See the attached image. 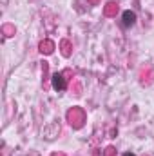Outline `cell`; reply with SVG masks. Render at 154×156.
Here are the masks:
<instances>
[{
    "mask_svg": "<svg viewBox=\"0 0 154 156\" xmlns=\"http://www.w3.org/2000/svg\"><path fill=\"white\" fill-rule=\"evenodd\" d=\"M67 120H69V123L73 125V127H82V123H83V111H80V109H71L69 113H67Z\"/></svg>",
    "mask_w": 154,
    "mask_h": 156,
    "instance_id": "6da1fadb",
    "label": "cell"
},
{
    "mask_svg": "<svg viewBox=\"0 0 154 156\" xmlns=\"http://www.w3.org/2000/svg\"><path fill=\"white\" fill-rule=\"evenodd\" d=\"M53 87H54L56 91H64V89H65V82H64V76H62V75L56 73V75L53 76Z\"/></svg>",
    "mask_w": 154,
    "mask_h": 156,
    "instance_id": "7a4b0ae2",
    "label": "cell"
},
{
    "mask_svg": "<svg viewBox=\"0 0 154 156\" xmlns=\"http://www.w3.org/2000/svg\"><path fill=\"white\" fill-rule=\"evenodd\" d=\"M134 20H136V15H134L132 11H125V13H123V26H125V27L132 26Z\"/></svg>",
    "mask_w": 154,
    "mask_h": 156,
    "instance_id": "3957f363",
    "label": "cell"
},
{
    "mask_svg": "<svg viewBox=\"0 0 154 156\" xmlns=\"http://www.w3.org/2000/svg\"><path fill=\"white\" fill-rule=\"evenodd\" d=\"M53 49H54V44H53L51 40H45V42H42V44H40V51H42V53H45V55H51V53H53Z\"/></svg>",
    "mask_w": 154,
    "mask_h": 156,
    "instance_id": "277c9868",
    "label": "cell"
},
{
    "mask_svg": "<svg viewBox=\"0 0 154 156\" xmlns=\"http://www.w3.org/2000/svg\"><path fill=\"white\" fill-rule=\"evenodd\" d=\"M116 11H118V5H116L114 2H109L107 7H105V15H107V16H113Z\"/></svg>",
    "mask_w": 154,
    "mask_h": 156,
    "instance_id": "5b68a950",
    "label": "cell"
},
{
    "mask_svg": "<svg viewBox=\"0 0 154 156\" xmlns=\"http://www.w3.org/2000/svg\"><path fill=\"white\" fill-rule=\"evenodd\" d=\"M62 53H64V56H69V55H71V51H69V42H67V40L62 42Z\"/></svg>",
    "mask_w": 154,
    "mask_h": 156,
    "instance_id": "8992f818",
    "label": "cell"
},
{
    "mask_svg": "<svg viewBox=\"0 0 154 156\" xmlns=\"http://www.w3.org/2000/svg\"><path fill=\"white\" fill-rule=\"evenodd\" d=\"M4 33H5V37H11L9 33H15V27L13 26H4Z\"/></svg>",
    "mask_w": 154,
    "mask_h": 156,
    "instance_id": "52a82bcc",
    "label": "cell"
},
{
    "mask_svg": "<svg viewBox=\"0 0 154 156\" xmlns=\"http://www.w3.org/2000/svg\"><path fill=\"white\" fill-rule=\"evenodd\" d=\"M105 156H116L114 147H107V149H105Z\"/></svg>",
    "mask_w": 154,
    "mask_h": 156,
    "instance_id": "ba28073f",
    "label": "cell"
},
{
    "mask_svg": "<svg viewBox=\"0 0 154 156\" xmlns=\"http://www.w3.org/2000/svg\"><path fill=\"white\" fill-rule=\"evenodd\" d=\"M53 156H65V154H62V153H60V154H58V153H54Z\"/></svg>",
    "mask_w": 154,
    "mask_h": 156,
    "instance_id": "9c48e42d",
    "label": "cell"
},
{
    "mask_svg": "<svg viewBox=\"0 0 154 156\" xmlns=\"http://www.w3.org/2000/svg\"><path fill=\"white\" fill-rule=\"evenodd\" d=\"M125 156H134V154H131V153H127V154H125Z\"/></svg>",
    "mask_w": 154,
    "mask_h": 156,
    "instance_id": "30bf717a",
    "label": "cell"
},
{
    "mask_svg": "<svg viewBox=\"0 0 154 156\" xmlns=\"http://www.w3.org/2000/svg\"><path fill=\"white\" fill-rule=\"evenodd\" d=\"M91 2H93V4H94V2H96V0H91Z\"/></svg>",
    "mask_w": 154,
    "mask_h": 156,
    "instance_id": "8fae6325",
    "label": "cell"
}]
</instances>
